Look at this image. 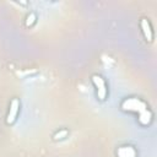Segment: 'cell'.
<instances>
[{"label":"cell","mask_w":157,"mask_h":157,"mask_svg":"<svg viewBox=\"0 0 157 157\" xmlns=\"http://www.w3.org/2000/svg\"><path fill=\"white\" fill-rule=\"evenodd\" d=\"M91 81H92V85L94 86L97 99L101 101V102L105 101L107 96H108V87H107L104 77L102 75H99V74H93L91 76Z\"/></svg>","instance_id":"1"},{"label":"cell","mask_w":157,"mask_h":157,"mask_svg":"<svg viewBox=\"0 0 157 157\" xmlns=\"http://www.w3.org/2000/svg\"><path fill=\"white\" fill-rule=\"evenodd\" d=\"M121 108L124 110H129V112H135L139 113V115H141L144 112H146L148 108L146 105L145 102H142L139 98H128L121 103Z\"/></svg>","instance_id":"2"},{"label":"cell","mask_w":157,"mask_h":157,"mask_svg":"<svg viewBox=\"0 0 157 157\" xmlns=\"http://www.w3.org/2000/svg\"><path fill=\"white\" fill-rule=\"evenodd\" d=\"M20 107H21L20 99L18 98H12L10 104H9V112H7V115H6V124L7 125H12L16 121L18 112H20Z\"/></svg>","instance_id":"3"},{"label":"cell","mask_w":157,"mask_h":157,"mask_svg":"<svg viewBox=\"0 0 157 157\" xmlns=\"http://www.w3.org/2000/svg\"><path fill=\"white\" fill-rule=\"evenodd\" d=\"M140 28H141V32H142L144 38L146 39V42L151 43L153 40V29H152V26H151L148 18L142 17L140 20Z\"/></svg>","instance_id":"4"},{"label":"cell","mask_w":157,"mask_h":157,"mask_svg":"<svg viewBox=\"0 0 157 157\" xmlns=\"http://www.w3.org/2000/svg\"><path fill=\"white\" fill-rule=\"evenodd\" d=\"M117 156L118 157H136V150L130 146V145H125V146H120L117 150Z\"/></svg>","instance_id":"5"},{"label":"cell","mask_w":157,"mask_h":157,"mask_svg":"<svg viewBox=\"0 0 157 157\" xmlns=\"http://www.w3.org/2000/svg\"><path fill=\"white\" fill-rule=\"evenodd\" d=\"M67 130L66 129H63V130H60V131H58L56 134H54V140H63V139H65L66 136H67Z\"/></svg>","instance_id":"6"},{"label":"cell","mask_w":157,"mask_h":157,"mask_svg":"<svg viewBox=\"0 0 157 157\" xmlns=\"http://www.w3.org/2000/svg\"><path fill=\"white\" fill-rule=\"evenodd\" d=\"M34 22H36V15L34 13H31L29 16H27V21H26L27 26H32Z\"/></svg>","instance_id":"7"}]
</instances>
